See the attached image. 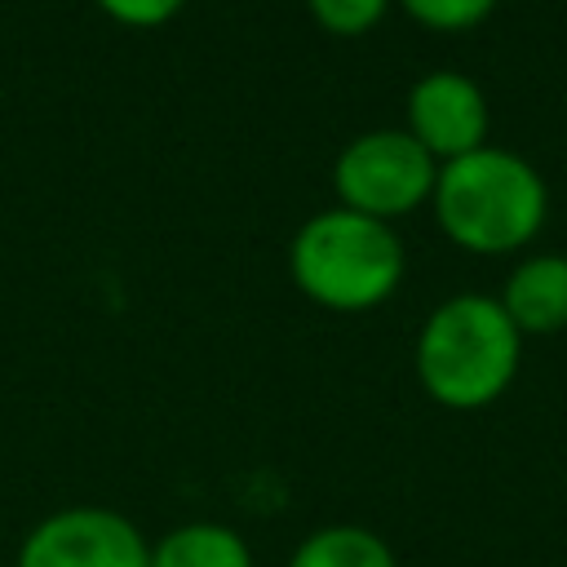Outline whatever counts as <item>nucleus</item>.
<instances>
[{
    "label": "nucleus",
    "mask_w": 567,
    "mask_h": 567,
    "mask_svg": "<svg viewBox=\"0 0 567 567\" xmlns=\"http://www.w3.org/2000/svg\"><path fill=\"white\" fill-rule=\"evenodd\" d=\"M523 359V332L496 297L461 292L447 297L416 337V377L443 408L474 412L496 403Z\"/></svg>",
    "instance_id": "obj_1"
},
{
    "label": "nucleus",
    "mask_w": 567,
    "mask_h": 567,
    "mask_svg": "<svg viewBox=\"0 0 567 567\" xmlns=\"http://www.w3.org/2000/svg\"><path fill=\"white\" fill-rule=\"evenodd\" d=\"M439 226L470 252H514L545 226L549 190L540 173L501 146L447 159L434 177Z\"/></svg>",
    "instance_id": "obj_2"
},
{
    "label": "nucleus",
    "mask_w": 567,
    "mask_h": 567,
    "mask_svg": "<svg viewBox=\"0 0 567 567\" xmlns=\"http://www.w3.org/2000/svg\"><path fill=\"white\" fill-rule=\"evenodd\" d=\"M292 275L306 297L332 310H368L385 301L403 279V244L390 221L328 208L315 213L292 239Z\"/></svg>",
    "instance_id": "obj_3"
},
{
    "label": "nucleus",
    "mask_w": 567,
    "mask_h": 567,
    "mask_svg": "<svg viewBox=\"0 0 567 567\" xmlns=\"http://www.w3.org/2000/svg\"><path fill=\"white\" fill-rule=\"evenodd\" d=\"M332 177L346 208L390 221L399 213H412L425 195H434L439 164L408 128H372L346 142Z\"/></svg>",
    "instance_id": "obj_4"
},
{
    "label": "nucleus",
    "mask_w": 567,
    "mask_h": 567,
    "mask_svg": "<svg viewBox=\"0 0 567 567\" xmlns=\"http://www.w3.org/2000/svg\"><path fill=\"white\" fill-rule=\"evenodd\" d=\"M18 567H151V545L133 518L102 505H75L31 527Z\"/></svg>",
    "instance_id": "obj_5"
},
{
    "label": "nucleus",
    "mask_w": 567,
    "mask_h": 567,
    "mask_svg": "<svg viewBox=\"0 0 567 567\" xmlns=\"http://www.w3.org/2000/svg\"><path fill=\"white\" fill-rule=\"evenodd\" d=\"M408 133L434 159H461L487 146V97L461 71H430L408 93Z\"/></svg>",
    "instance_id": "obj_6"
},
{
    "label": "nucleus",
    "mask_w": 567,
    "mask_h": 567,
    "mask_svg": "<svg viewBox=\"0 0 567 567\" xmlns=\"http://www.w3.org/2000/svg\"><path fill=\"white\" fill-rule=\"evenodd\" d=\"M518 332H563L567 328V257L536 252L518 261L505 279V292L496 297Z\"/></svg>",
    "instance_id": "obj_7"
},
{
    "label": "nucleus",
    "mask_w": 567,
    "mask_h": 567,
    "mask_svg": "<svg viewBox=\"0 0 567 567\" xmlns=\"http://www.w3.org/2000/svg\"><path fill=\"white\" fill-rule=\"evenodd\" d=\"M151 567H252V549L221 523H186L151 545Z\"/></svg>",
    "instance_id": "obj_8"
},
{
    "label": "nucleus",
    "mask_w": 567,
    "mask_h": 567,
    "mask_svg": "<svg viewBox=\"0 0 567 567\" xmlns=\"http://www.w3.org/2000/svg\"><path fill=\"white\" fill-rule=\"evenodd\" d=\"M288 567H399V563H394V549L377 532L354 527V523H337V527L310 532L297 545Z\"/></svg>",
    "instance_id": "obj_9"
},
{
    "label": "nucleus",
    "mask_w": 567,
    "mask_h": 567,
    "mask_svg": "<svg viewBox=\"0 0 567 567\" xmlns=\"http://www.w3.org/2000/svg\"><path fill=\"white\" fill-rule=\"evenodd\" d=\"M403 9L434 31H461L483 22L496 9V0H403Z\"/></svg>",
    "instance_id": "obj_10"
},
{
    "label": "nucleus",
    "mask_w": 567,
    "mask_h": 567,
    "mask_svg": "<svg viewBox=\"0 0 567 567\" xmlns=\"http://www.w3.org/2000/svg\"><path fill=\"white\" fill-rule=\"evenodd\" d=\"M385 4L390 0H310V13L337 35H359L385 13Z\"/></svg>",
    "instance_id": "obj_11"
},
{
    "label": "nucleus",
    "mask_w": 567,
    "mask_h": 567,
    "mask_svg": "<svg viewBox=\"0 0 567 567\" xmlns=\"http://www.w3.org/2000/svg\"><path fill=\"white\" fill-rule=\"evenodd\" d=\"M111 18L120 22H133V27H155L164 18H173L182 9V0H97Z\"/></svg>",
    "instance_id": "obj_12"
}]
</instances>
